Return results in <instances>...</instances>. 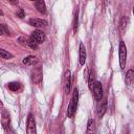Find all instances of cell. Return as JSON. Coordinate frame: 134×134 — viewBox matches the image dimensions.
I'll use <instances>...</instances> for the list:
<instances>
[{
	"label": "cell",
	"instance_id": "24",
	"mask_svg": "<svg viewBox=\"0 0 134 134\" xmlns=\"http://www.w3.org/2000/svg\"><path fill=\"white\" fill-rule=\"evenodd\" d=\"M3 15H4V14H3V12L0 9V16H3Z\"/></svg>",
	"mask_w": 134,
	"mask_h": 134
},
{
	"label": "cell",
	"instance_id": "19",
	"mask_svg": "<svg viewBox=\"0 0 134 134\" xmlns=\"http://www.w3.org/2000/svg\"><path fill=\"white\" fill-rule=\"evenodd\" d=\"M0 57L3 58V59H12V58H13V54L9 53V52L6 51V50L0 48Z\"/></svg>",
	"mask_w": 134,
	"mask_h": 134
},
{
	"label": "cell",
	"instance_id": "13",
	"mask_svg": "<svg viewBox=\"0 0 134 134\" xmlns=\"http://www.w3.org/2000/svg\"><path fill=\"white\" fill-rule=\"evenodd\" d=\"M133 80H134V72H133L132 69H130V70L128 71L127 75H126V83H127V85L131 86L132 83H133Z\"/></svg>",
	"mask_w": 134,
	"mask_h": 134
},
{
	"label": "cell",
	"instance_id": "5",
	"mask_svg": "<svg viewBox=\"0 0 134 134\" xmlns=\"http://www.w3.org/2000/svg\"><path fill=\"white\" fill-rule=\"evenodd\" d=\"M31 80L35 84H39L42 80V69L40 67H36L34 68L32 72H31Z\"/></svg>",
	"mask_w": 134,
	"mask_h": 134
},
{
	"label": "cell",
	"instance_id": "3",
	"mask_svg": "<svg viewBox=\"0 0 134 134\" xmlns=\"http://www.w3.org/2000/svg\"><path fill=\"white\" fill-rule=\"evenodd\" d=\"M26 134H37V130H36V121H35V117L31 113L28 114L27 117V126H26Z\"/></svg>",
	"mask_w": 134,
	"mask_h": 134
},
{
	"label": "cell",
	"instance_id": "7",
	"mask_svg": "<svg viewBox=\"0 0 134 134\" xmlns=\"http://www.w3.org/2000/svg\"><path fill=\"white\" fill-rule=\"evenodd\" d=\"M28 23H29L31 26H35V27H40V26H46V25H47V21H46V20L38 19V18L29 19Z\"/></svg>",
	"mask_w": 134,
	"mask_h": 134
},
{
	"label": "cell",
	"instance_id": "23",
	"mask_svg": "<svg viewBox=\"0 0 134 134\" xmlns=\"http://www.w3.org/2000/svg\"><path fill=\"white\" fill-rule=\"evenodd\" d=\"M16 15H17V17H19V18H24V17H25V13H24L23 8H19V9L16 12Z\"/></svg>",
	"mask_w": 134,
	"mask_h": 134
},
{
	"label": "cell",
	"instance_id": "17",
	"mask_svg": "<svg viewBox=\"0 0 134 134\" xmlns=\"http://www.w3.org/2000/svg\"><path fill=\"white\" fill-rule=\"evenodd\" d=\"M7 88L12 91H18L20 89V83H17V82H12L7 85Z\"/></svg>",
	"mask_w": 134,
	"mask_h": 134
},
{
	"label": "cell",
	"instance_id": "14",
	"mask_svg": "<svg viewBox=\"0 0 134 134\" xmlns=\"http://www.w3.org/2000/svg\"><path fill=\"white\" fill-rule=\"evenodd\" d=\"M94 77H95V75H94V71L91 70L90 73H89V76H88V86H89V89H90V90H92L93 85H94V83H95Z\"/></svg>",
	"mask_w": 134,
	"mask_h": 134
},
{
	"label": "cell",
	"instance_id": "18",
	"mask_svg": "<svg viewBox=\"0 0 134 134\" xmlns=\"http://www.w3.org/2000/svg\"><path fill=\"white\" fill-rule=\"evenodd\" d=\"M26 43H27V45H28L30 48H32V49H37V48H38V45H39V44H38V43H37V42L31 38V37H30V38H28V40H27V42H26Z\"/></svg>",
	"mask_w": 134,
	"mask_h": 134
},
{
	"label": "cell",
	"instance_id": "12",
	"mask_svg": "<svg viewBox=\"0 0 134 134\" xmlns=\"http://www.w3.org/2000/svg\"><path fill=\"white\" fill-rule=\"evenodd\" d=\"M66 83H65V91H66V93H69V91H70V83H71V75H70V71L69 70H67L66 71Z\"/></svg>",
	"mask_w": 134,
	"mask_h": 134
},
{
	"label": "cell",
	"instance_id": "8",
	"mask_svg": "<svg viewBox=\"0 0 134 134\" xmlns=\"http://www.w3.org/2000/svg\"><path fill=\"white\" fill-rule=\"evenodd\" d=\"M9 120H10L9 113L6 110H3L2 114H1V124H2L3 128H7V126L9 125Z\"/></svg>",
	"mask_w": 134,
	"mask_h": 134
},
{
	"label": "cell",
	"instance_id": "22",
	"mask_svg": "<svg viewBox=\"0 0 134 134\" xmlns=\"http://www.w3.org/2000/svg\"><path fill=\"white\" fill-rule=\"evenodd\" d=\"M77 30V12L75 13V16H74V22H73V32L75 34Z\"/></svg>",
	"mask_w": 134,
	"mask_h": 134
},
{
	"label": "cell",
	"instance_id": "16",
	"mask_svg": "<svg viewBox=\"0 0 134 134\" xmlns=\"http://www.w3.org/2000/svg\"><path fill=\"white\" fill-rule=\"evenodd\" d=\"M87 132L88 134H94V120L89 119L87 124Z\"/></svg>",
	"mask_w": 134,
	"mask_h": 134
},
{
	"label": "cell",
	"instance_id": "4",
	"mask_svg": "<svg viewBox=\"0 0 134 134\" xmlns=\"http://www.w3.org/2000/svg\"><path fill=\"white\" fill-rule=\"evenodd\" d=\"M93 93H94V97L96 100H100L103 98V87H102V84L99 82H96L94 83L93 85Z\"/></svg>",
	"mask_w": 134,
	"mask_h": 134
},
{
	"label": "cell",
	"instance_id": "11",
	"mask_svg": "<svg viewBox=\"0 0 134 134\" xmlns=\"http://www.w3.org/2000/svg\"><path fill=\"white\" fill-rule=\"evenodd\" d=\"M35 6L36 8L38 9V12L44 14L46 12V6H45V2L42 1V0H39V1H35Z\"/></svg>",
	"mask_w": 134,
	"mask_h": 134
},
{
	"label": "cell",
	"instance_id": "2",
	"mask_svg": "<svg viewBox=\"0 0 134 134\" xmlns=\"http://www.w3.org/2000/svg\"><path fill=\"white\" fill-rule=\"evenodd\" d=\"M126 61H127V47L124 41H120L119 43V64H120L121 69L126 67Z\"/></svg>",
	"mask_w": 134,
	"mask_h": 134
},
{
	"label": "cell",
	"instance_id": "9",
	"mask_svg": "<svg viewBox=\"0 0 134 134\" xmlns=\"http://www.w3.org/2000/svg\"><path fill=\"white\" fill-rule=\"evenodd\" d=\"M80 64L81 65H84L85 64V61H86V50H85V47H84V44L81 43L80 44Z\"/></svg>",
	"mask_w": 134,
	"mask_h": 134
},
{
	"label": "cell",
	"instance_id": "15",
	"mask_svg": "<svg viewBox=\"0 0 134 134\" xmlns=\"http://www.w3.org/2000/svg\"><path fill=\"white\" fill-rule=\"evenodd\" d=\"M128 23H129V18L128 17H122L121 18V21H120V29H121V32L126 31L127 26H128Z\"/></svg>",
	"mask_w": 134,
	"mask_h": 134
},
{
	"label": "cell",
	"instance_id": "10",
	"mask_svg": "<svg viewBox=\"0 0 134 134\" xmlns=\"http://www.w3.org/2000/svg\"><path fill=\"white\" fill-rule=\"evenodd\" d=\"M22 62H23V64H25V65L31 66V65H35V64L38 63V59H37L36 57H34V55H28V57L24 58Z\"/></svg>",
	"mask_w": 134,
	"mask_h": 134
},
{
	"label": "cell",
	"instance_id": "1",
	"mask_svg": "<svg viewBox=\"0 0 134 134\" xmlns=\"http://www.w3.org/2000/svg\"><path fill=\"white\" fill-rule=\"evenodd\" d=\"M77 99H79V92H77V89L74 88L73 90V96L68 105V109H67V115L68 117H72L73 114L75 113V110H76V107H77Z\"/></svg>",
	"mask_w": 134,
	"mask_h": 134
},
{
	"label": "cell",
	"instance_id": "20",
	"mask_svg": "<svg viewBox=\"0 0 134 134\" xmlns=\"http://www.w3.org/2000/svg\"><path fill=\"white\" fill-rule=\"evenodd\" d=\"M106 110H107V102L105 100V102L103 103V105L99 107V111H98V114H99V116H100V117H102V116L105 114Z\"/></svg>",
	"mask_w": 134,
	"mask_h": 134
},
{
	"label": "cell",
	"instance_id": "21",
	"mask_svg": "<svg viewBox=\"0 0 134 134\" xmlns=\"http://www.w3.org/2000/svg\"><path fill=\"white\" fill-rule=\"evenodd\" d=\"M0 35L1 36H6L8 35V29L4 24H0Z\"/></svg>",
	"mask_w": 134,
	"mask_h": 134
},
{
	"label": "cell",
	"instance_id": "6",
	"mask_svg": "<svg viewBox=\"0 0 134 134\" xmlns=\"http://www.w3.org/2000/svg\"><path fill=\"white\" fill-rule=\"evenodd\" d=\"M31 38L38 43V44H41L45 41V34L42 31V30H35L32 34H31Z\"/></svg>",
	"mask_w": 134,
	"mask_h": 134
}]
</instances>
